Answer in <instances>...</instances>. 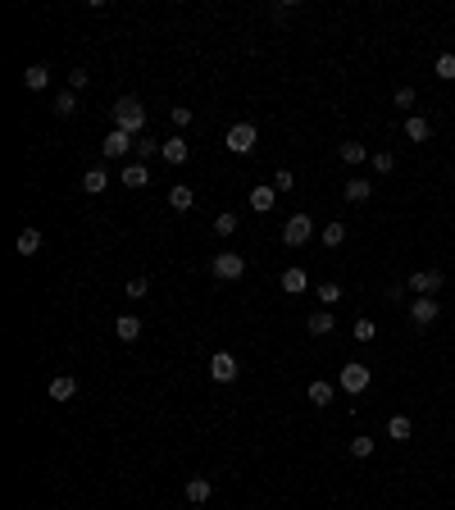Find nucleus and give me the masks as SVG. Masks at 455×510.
Returning <instances> with one entry per match:
<instances>
[{
	"mask_svg": "<svg viewBox=\"0 0 455 510\" xmlns=\"http://www.w3.org/2000/svg\"><path fill=\"white\" fill-rule=\"evenodd\" d=\"M337 155H342L346 165H364V160H373L369 146H360V141H342V146H337Z\"/></svg>",
	"mask_w": 455,
	"mask_h": 510,
	"instance_id": "17",
	"label": "nucleus"
},
{
	"mask_svg": "<svg viewBox=\"0 0 455 510\" xmlns=\"http://www.w3.org/2000/svg\"><path fill=\"white\" fill-rule=\"evenodd\" d=\"M210 378H214V383H232V378H237V355L214 351V355H210Z\"/></svg>",
	"mask_w": 455,
	"mask_h": 510,
	"instance_id": "8",
	"label": "nucleus"
},
{
	"mask_svg": "<svg viewBox=\"0 0 455 510\" xmlns=\"http://www.w3.org/2000/svg\"><path fill=\"white\" fill-rule=\"evenodd\" d=\"M160 146H164V141H155V137H137V160L160 155Z\"/></svg>",
	"mask_w": 455,
	"mask_h": 510,
	"instance_id": "33",
	"label": "nucleus"
},
{
	"mask_svg": "<svg viewBox=\"0 0 455 510\" xmlns=\"http://www.w3.org/2000/svg\"><path fill=\"white\" fill-rule=\"evenodd\" d=\"M405 137H410V141H428L432 137V123L423 119V114H410V119H405Z\"/></svg>",
	"mask_w": 455,
	"mask_h": 510,
	"instance_id": "13",
	"label": "nucleus"
},
{
	"mask_svg": "<svg viewBox=\"0 0 455 510\" xmlns=\"http://www.w3.org/2000/svg\"><path fill=\"white\" fill-rule=\"evenodd\" d=\"M432 73H437L442 82H455V55L447 51V55H437V64H432Z\"/></svg>",
	"mask_w": 455,
	"mask_h": 510,
	"instance_id": "27",
	"label": "nucleus"
},
{
	"mask_svg": "<svg viewBox=\"0 0 455 510\" xmlns=\"http://www.w3.org/2000/svg\"><path fill=\"white\" fill-rule=\"evenodd\" d=\"M305 283H309V278H305V269H287V274H283V292H305Z\"/></svg>",
	"mask_w": 455,
	"mask_h": 510,
	"instance_id": "26",
	"label": "nucleus"
},
{
	"mask_svg": "<svg viewBox=\"0 0 455 510\" xmlns=\"http://www.w3.org/2000/svg\"><path fill=\"white\" fill-rule=\"evenodd\" d=\"M105 187H110V173H105V169H86L82 173V191H86V196H101Z\"/></svg>",
	"mask_w": 455,
	"mask_h": 510,
	"instance_id": "12",
	"label": "nucleus"
},
{
	"mask_svg": "<svg viewBox=\"0 0 455 510\" xmlns=\"http://www.w3.org/2000/svg\"><path fill=\"white\" fill-rule=\"evenodd\" d=\"M123 182H128L132 191H137V187H146V182H150V173H146V165H141V160H137V165H128V169H123Z\"/></svg>",
	"mask_w": 455,
	"mask_h": 510,
	"instance_id": "25",
	"label": "nucleus"
},
{
	"mask_svg": "<svg viewBox=\"0 0 455 510\" xmlns=\"http://www.w3.org/2000/svg\"><path fill=\"white\" fill-rule=\"evenodd\" d=\"M73 110H77V96L73 91H60V96H55V114H60V119H69Z\"/></svg>",
	"mask_w": 455,
	"mask_h": 510,
	"instance_id": "28",
	"label": "nucleus"
},
{
	"mask_svg": "<svg viewBox=\"0 0 455 510\" xmlns=\"http://www.w3.org/2000/svg\"><path fill=\"white\" fill-rule=\"evenodd\" d=\"M337 383H342V388L351 392V397H360V392H364V388L373 383V374H369V364L351 360V364H342V378H337Z\"/></svg>",
	"mask_w": 455,
	"mask_h": 510,
	"instance_id": "3",
	"label": "nucleus"
},
{
	"mask_svg": "<svg viewBox=\"0 0 455 510\" xmlns=\"http://www.w3.org/2000/svg\"><path fill=\"white\" fill-rule=\"evenodd\" d=\"M114 128L128 132V137H146V105L137 101V96H123V101H114Z\"/></svg>",
	"mask_w": 455,
	"mask_h": 510,
	"instance_id": "1",
	"label": "nucleus"
},
{
	"mask_svg": "<svg viewBox=\"0 0 455 510\" xmlns=\"http://www.w3.org/2000/svg\"><path fill=\"white\" fill-rule=\"evenodd\" d=\"M214 278H224V283H232V278H241L246 274V255H237V251H219L214 255Z\"/></svg>",
	"mask_w": 455,
	"mask_h": 510,
	"instance_id": "5",
	"label": "nucleus"
},
{
	"mask_svg": "<svg viewBox=\"0 0 455 510\" xmlns=\"http://www.w3.org/2000/svg\"><path fill=\"white\" fill-rule=\"evenodd\" d=\"M437 314H442L437 296H414V301H410V324H419V329L437 324Z\"/></svg>",
	"mask_w": 455,
	"mask_h": 510,
	"instance_id": "6",
	"label": "nucleus"
},
{
	"mask_svg": "<svg viewBox=\"0 0 455 510\" xmlns=\"http://www.w3.org/2000/svg\"><path fill=\"white\" fill-rule=\"evenodd\" d=\"M23 82H27V91H41V87H51V69H46V64H32V69L23 73Z\"/></svg>",
	"mask_w": 455,
	"mask_h": 510,
	"instance_id": "22",
	"label": "nucleus"
},
{
	"mask_svg": "<svg viewBox=\"0 0 455 510\" xmlns=\"http://www.w3.org/2000/svg\"><path fill=\"white\" fill-rule=\"evenodd\" d=\"M309 237H314V219H309V215H292L283 224V242L287 246H305Z\"/></svg>",
	"mask_w": 455,
	"mask_h": 510,
	"instance_id": "4",
	"label": "nucleus"
},
{
	"mask_svg": "<svg viewBox=\"0 0 455 510\" xmlns=\"http://www.w3.org/2000/svg\"><path fill=\"white\" fill-rule=\"evenodd\" d=\"M101 151H105V155H110V160H123V155H128V151H132V137H128V132H119V128H114L110 137L101 141Z\"/></svg>",
	"mask_w": 455,
	"mask_h": 510,
	"instance_id": "9",
	"label": "nucleus"
},
{
	"mask_svg": "<svg viewBox=\"0 0 455 510\" xmlns=\"http://www.w3.org/2000/svg\"><path fill=\"white\" fill-rule=\"evenodd\" d=\"M305 397H309V401H314V406H328V401H333V383H323V378H314V383H309V388H305Z\"/></svg>",
	"mask_w": 455,
	"mask_h": 510,
	"instance_id": "24",
	"label": "nucleus"
},
{
	"mask_svg": "<svg viewBox=\"0 0 455 510\" xmlns=\"http://www.w3.org/2000/svg\"><path fill=\"white\" fill-rule=\"evenodd\" d=\"M14 246H18V255H37L41 251V228H23Z\"/></svg>",
	"mask_w": 455,
	"mask_h": 510,
	"instance_id": "18",
	"label": "nucleus"
},
{
	"mask_svg": "<svg viewBox=\"0 0 455 510\" xmlns=\"http://www.w3.org/2000/svg\"><path fill=\"white\" fill-rule=\"evenodd\" d=\"M255 141H259L255 123H232L228 137H224V146L232 151V155H250V151H255Z\"/></svg>",
	"mask_w": 455,
	"mask_h": 510,
	"instance_id": "2",
	"label": "nucleus"
},
{
	"mask_svg": "<svg viewBox=\"0 0 455 510\" xmlns=\"http://www.w3.org/2000/svg\"><path fill=\"white\" fill-rule=\"evenodd\" d=\"M410 433H414L410 415H392V419H387V438H392V442H410Z\"/></svg>",
	"mask_w": 455,
	"mask_h": 510,
	"instance_id": "15",
	"label": "nucleus"
},
{
	"mask_svg": "<svg viewBox=\"0 0 455 510\" xmlns=\"http://www.w3.org/2000/svg\"><path fill=\"white\" fill-rule=\"evenodd\" d=\"M169 119H173V128H187V123L196 119V114H191V110H182V105H173V110H169Z\"/></svg>",
	"mask_w": 455,
	"mask_h": 510,
	"instance_id": "39",
	"label": "nucleus"
},
{
	"mask_svg": "<svg viewBox=\"0 0 455 510\" xmlns=\"http://www.w3.org/2000/svg\"><path fill=\"white\" fill-rule=\"evenodd\" d=\"M442 283H447V278H442V269H419V274H410V292H419V296H432V292H442Z\"/></svg>",
	"mask_w": 455,
	"mask_h": 510,
	"instance_id": "7",
	"label": "nucleus"
},
{
	"mask_svg": "<svg viewBox=\"0 0 455 510\" xmlns=\"http://www.w3.org/2000/svg\"><path fill=\"white\" fill-rule=\"evenodd\" d=\"M342 242H346V224H337V219H333V224L323 228V246H342Z\"/></svg>",
	"mask_w": 455,
	"mask_h": 510,
	"instance_id": "29",
	"label": "nucleus"
},
{
	"mask_svg": "<svg viewBox=\"0 0 455 510\" xmlns=\"http://www.w3.org/2000/svg\"><path fill=\"white\" fill-rule=\"evenodd\" d=\"M169 205L178 210V215H187V210L196 205V191H191L187 182H173V191H169Z\"/></svg>",
	"mask_w": 455,
	"mask_h": 510,
	"instance_id": "10",
	"label": "nucleus"
},
{
	"mask_svg": "<svg viewBox=\"0 0 455 510\" xmlns=\"http://www.w3.org/2000/svg\"><path fill=\"white\" fill-rule=\"evenodd\" d=\"M214 233L219 237H232V233H237V215H219L214 219Z\"/></svg>",
	"mask_w": 455,
	"mask_h": 510,
	"instance_id": "35",
	"label": "nucleus"
},
{
	"mask_svg": "<svg viewBox=\"0 0 455 510\" xmlns=\"http://www.w3.org/2000/svg\"><path fill=\"white\" fill-rule=\"evenodd\" d=\"M86 82H91V73H86V69H73L69 73V91H82Z\"/></svg>",
	"mask_w": 455,
	"mask_h": 510,
	"instance_id": "40",
	"label": "nucleus"
},
{
	"mask_svg": "<svg viewBox=\"0 0 455 510\" xmlns=\"http://www.w3.org/2000/svg\"><path fill=\"white\" fill-rule=\"evenodd\" d=\"M51 397H55V401H73V397H77V378H69V374L51 378Z\"/></svg>",
	"mask_w": 455,
	"mask_h": 510,
	"instance_id": "16",
	"label": "nucleus"
},
{
	"mask_svg": "<svg viewBox=\"0 0 455 510\" xmlns=\"http://www.w3.org/2000/svg\"><path fill=\"white\" fill-rule=\"evenodd\" d=\"M396 110H414V87H396Z\"/></svg>",
	"mask_w": 455,
	"mask_h": 510,
	"instance_id": "37",
	"label": "nucleus"
},
{
	"mask_svg": "<svg viewBox=\"0 0 455 510\" xmlns=\"http://www.w3.org/2000/svg\"><path fill=\"white\" fill-rule=\"evenodd\" d=\"M274 200H278L274 182H264V187H255V191H250V210H259V215H269V210H274Z\"/></svg>",
	"mask_w": 455,
	"mask_h": 510,
	"instance_id": "11",
	"label": "nucleus"
},
{
	"mask_svg": "<svg viewBox=\"0 0 455 510\" xmlns=\"http://www.w3.org/2000/svg\"><path fill=\"white\" fill-rule=\"evenodd\" d=\"M146 292H150V283H146L141 274H137V278H128V287H123V296H132V301H141Z\"/></svg>",
	"mask_w": 455,
	"mask_h": 510,
	"instance_id": "30",
	"label": "nucleus"
},
{
	"mask_svg": "<svg viewBox=\"0 0 455 510\" xmlns=\"http://www.w3.org/2000/svg\"><path fill=\"white\" fill-rule=\"evenodd\" d=\"M369 196H373V182H364V178L346 182V200H351V205H360V200H369Z\"/></svg>",
	"mask_w": 455,
	"mask_h": 510,
	"instance_id": "21",
	"label": "nucleus"
},
{
	"mask_svg": "<svg viewBox=\"0 0 455 510\" xmlns=\"http://www.w3.org/2000/svg\"><path fill=\"white\" fill-rule=\"evenodd\" d=\"M351 456L355 460H369L373 456V438H351Z\"/></svg>",
	"mask_w": 455,
	"mask_h": 510,
	"instance_id": "32",
	"label": "nucleus"
},
{
	"mask_svg": "<svg viewBox=\"0 0 455 510\" xmlns=\"http://www.w3.org/2000/svg\"><path fill=\"white\" fill-rule=\"evenodd\" d=\"M319 301H323V305H337V301H342V287H337V283H323V287H319Z\"/></svg>",
	"mask_w": 455,
	"mask_h": 510,
	"instance_id": "36",
	"label": "nucleus"
},
{
	"mask_svg": "<svg viewBox=\"0 0 455 510\" xmlns=\"http://www.w3.org/2000/svg\"><path fill=\"white\" fill-rule=\"evenodd\" d=\"M160 155L169 160V165H182V160H187V141H182V137H169V141L160 146Z\"/></svg>",
	"mask_w": 455,
	"mask_h": 510,
	"instance_id": "20",
	"label": "nucleus"
},
{
	"mask_svg": "<svg viewBox=\"0 0 455 510\" xmlns=\"http://www.w3.org/2000/svg\"><path fill=\"white\" fill-rule=\"evenodd\" d=\"M114 333H119V342H137L141 338V319L137 314H123V319H114Z\"/></svg>",
	"mask_w": 455,
	"mask_h": 510,
	"instance_id": "14",
	"label": "nucleus"
},
{
	"mask_svg": "<svg viewBox=\"0 0 455 510\" xmlns=\"http://www.w3.org/2000/svg\"><path fill=\"white\" fill-rule=\"evenodd\" d=\"M292 187H296V173L292 169H278L274 173V191H292Z\"/></svg>",
	"mask_w": 455,
	"mask_h": 510,
	"instance_id": "34",
	"label": "nucleus"
},
{
	"mask_svg": "<svg viewBox=\"0 0 455 510\" xmlns=\"http://www.w3.org/2000/svg\"><path fill=\"white\" fill-rule=\"evenodd\" d=\"M210 492H214V487H210V478H187V502L191 506H205Z\"/></svg>",
	"mask_w": 455,
	"mask_h": 510,
	"instance_id": "19",
	"label": "nucleus"
},
{
	"mask_svg": "<svg viewBox=\"0 0 455 510\" xmlns=\"http://www.w3.org/2000/svg\"><path fill=\"white\" fill-rule=\"evenodd\" d=\"M373 169H378V173H392L396 169V155H392V151H378V155H373Z\"/></svg>",
	"mask_w": 455,
	"mask_h": 510,
	"instance_id": "38",
	"label": "nucleus"
},
{
	"mask_svg": "<svg viewBox=\"0 0 455 510\" xmlns=\"http://www.w3.org/2000/svg\"><path fill=\"white\" fill-rule=\"evenodd\" d=\"M337 324H333V310H314L309 314V333H314V338H323V333H333Z\"/></svg>",
	"mask_w": 455,
	"mask_h": 510,
	"instance_id": "23",
	"label": "nucleus"
},
{
	"mask_svg": "<svg viewBox=\"0 0 455 510\" xmlns=\"http://www.w3.org/2000/svg\"><path fill=\"white\" fill-rule=\"evenodd\" d=\"M378 338V324L373 319H355V342H373Z\"/></svg>",
	"mask_w": 455,
	"mask_h": 510,
	"instance_id": "31",
	"label": "nucleus"
}]
</instances>
